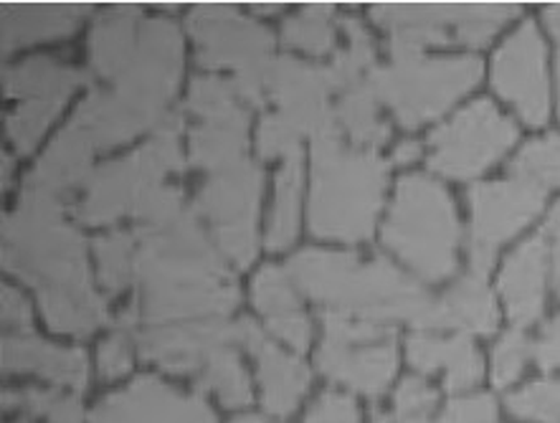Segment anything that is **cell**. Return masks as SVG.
Listing matches in <instances>:
<instances>
[{
    "instance_id": "obj_15",
    "label": "cell",
    "mask_w": 560,
    "mask_h": 423,
    "mask_svg": "<svg viewBox=\"0 0 560 423\" xmlns=\"http://www.w3.org/2000/svg\"><path fill=\"white\" fill-rule=\"evenodd\" d=\"M332 90L327 69L310 67L305 61L282 59L269 63L267 92L279 102L282 115L300 134H315L319 138H332L338 134L335 115L327 107V92Z\"/></svg>"
},
{
    "instance_id": "obj_30",
    "label": "cell",
    "mask_w": 560,
    "mask_h": 423,
    "mask_svg": "<svg viewBox=\"0 0 560 423\" xmlns=\"http://www.w3.org/2000/svg\"><path fill=\"white\" fill-rule=\"evenodd\" d=\"M138 5H115L97 21L92 31V63L102 77H119L130 61L135 38L140 31Z\"/></svg>"
},
{
    "instance_id": "obj_10",
    "label": "cell",
    "mask_w": 560,
    "mask_h": 423,
    "mask_svg": "<svg viewBox=\"0 0 560 423\" xmlns=\"http://www.w3.org/2000/svg\"><path fill=\"white\" fill-rule=\"evenodd\" d=\"M261 186L259 167L242 160L208 180L196 201V211L211 223L215 242L238 267H246L256 257Z\"/></svg>"
},
{
    "instance_id": "obj_41",
    "label": "cell",
    "mask_w": 560,
    "mask_h": 423,
    "mask_svg": "<svg viewBox=\"0 0 560 423\" xmlns=\"http://www.w3.org/2000/svg\"><path fill=\"white\" fill-rule=\"evenodd\" d=\"M5 409H23L28 416L46 419L49 423H82V411L74 398L59 393H44V390H21V393L3 396Z\"/></svg>"
},
{
    "instance_id": "obj_43",
    "label": "cell",
    "mask_w": 560,
    "mask_h": 423,
    "mask_svg": "<svg viewBox=\"0 0 560 423\" xmlns=\"http://www.w3.org/2000/svg\"><path fill=\"white\" fill-rule=\"evenodd\" d=\"M436 390L421 378H406L396 393V423H429L434 411Z\"/></svg>"
},
{
    "instance_id": "obj_25",
    "label": "cell",
    "mask_w": 560,
    "mask_h": 423,
    "mask_svg": "<svg viewBox=\"0 0 560 423\" xmlns=\"http://www.w3.org/2000/svg\"><path fill=\"white\" fill-rule=\"evenodd\" d=\"M408 361L421 373L444 371L450 390H467L482 378V355L462 334L457 338L413 334L408 340Z\"/></svg>"
},
{
    "instance_id": "obj_26",
    "label": "cell",
    "mask_w": 560,
    "mask_h": 423,
    "mask_svg": "<svg viewBox=\"0 0 560 423\" xmlns=\"http://www.w3.org/2000/svg\"><path fill=\"white\" fill-rule=\"evenodd\" d=\"M457 330L490 334L498 327V305H494L492 292L487 290L485 274L471 271L459 284H454L442 302H434L427 330Z\"/></svg>"
},
{
    "instance_id": "obj_23",
    "label": "cell",
    "mask_w": 560,
    "mask_h": 423,
    "mask_svg": "<svg viewBox=\"0 0 560 423\" xmlns=\"http://www.w3.org/2000/svg\"><path fill=\"white\" fill-rule=\"evenodd\" d=\"M86 11H90L86 3H3L0 5L3 51L31 42L67 36Z\"/></svg>"
},
{
    "instance_id": "obj_31",
    "label": "cell",
    "mask_w": 560,
    "mask_h": 423,
    "mask_svg": "<svg viewBox=\"0 0 560 423\" xmlns=\"http://www.w3.org/2000/svg\"><path fill=\"white\" fill-rule=\"evenodd\" d=\"M82 82V71L49 59H31L5 71V92L23 99H67Z\"/></svg>"
},
{
    "instance_id": "obj_42",
    "label": "cell",
    "mask_w": 560,
    "mask_h": 423,
    "mask_svg": "<svg viewBox=\"0 0 560 423\" xmlns=\"http://www.w3.org/2000/svg\"><path fill=\"white\" fill-rule=\"evenodd\" d=\"M238 94L234 84H226L223 79H213V77H203L196 79L190 84V94H188V107L196 111L198 117L203 119H213L221 115H229V111L238 109Z\"/></svg>"
},
{
    "instance_id": "obj_33",
    "label": "cell",
    "mask_w": 560,
    "mask_h": 423,
    "mask_svg": "<svg viewBox=\"0 0 560 423\" xmlns=\"http://www.w3.org/2000/svg\"><path fill=\"white\" fill-rule=\"evenodd\" d=\"M342 28H346L348 46L335 56L332 67L327 69V77H330L332 86L348 92L371 79L375 71V49L368 31L355 19L342 21Z\"/></svg>"
},
{
    "instance_id": "obj_19",
    "label": "cell",
    "mask_w": 560,
    "mask_h": 423,
    "mask_svg": "<svg viewBox=\"0 0 560 423\" xmlns=\"http://www.w3.org/2000/svg\"><path fill=\"white\" fill-rule=\"evenodd\" d=\"M236 342L249 350L256 363H259L264 409L275 413V416H290L310 386V373L305 365L264 338V332L252 319L236 322Z\"/></svg>"
},
{
    "instance_id": "obj_53",
    "label": "cell",
    "mask_w": 560,
    "mask_h": 423,
    "mask_svg": "<svg viewBox=\"0 0 560 423\" xmlns=\"http://www.w3.org/2000/svg\"><path fill=\"white\" fill-rule=\"evenodd\" d=\"M546 23H548L550 34H553V38L560 46V3H553L546 8Z\"/></svg>"
},
{
    "instance_id": "obj_38",
    "label": "cell",
    "mask_w": 560,
    "mask_h": 423,
    "mask_svg": "<svg viewBox=\"0 0 560 423\" xmlns=\"http://www.w3.org/2000/svg\"><path fill=\"white\" fill-rule=\"evenodd\" d=\"M135 238L130 234H112L97 242L100 282L109 292H122L135 277Z\"/></svg>"
},
{
    "instance_id": "obj_44",
    "label": "cell",
    "mask_w": 560,
    "mask_h": 423,
    "mask_svg": "<svg viewBox=\"0 0 560 423\" xmlns=\"http://www.w3.org/2000/svg\"><path fill=\"white\" fill-rule=\"evenodd\" d=\"M527 357H530V342H527L523 330L508 332L494 350V383L500 388L515 383L525 368Z\"/></svg>"
},
{
    "instance_id": "obj_39",
    "label": "cell",
    "mask_w": 560,
    "mask_h": 423,
    "mask_svg": "<svg viewBox=\"0 0 560 423\" xmlns=\"http://www.w3.org/2000/svg\"><path fill=\"white\" fill-rule=\"evenodd\" d=\"M508 409L520 421L560 423V380L530 383L508 398Z\"/></svg>"
},
{
    "instance_id": "obj_17",
    "label": "cell",
    "mask_w": 560,
    "mask_h": 423,
    "mask_svg": "<svg viewBox=\"0 0 560 423\" xmlns=\"http://www.w3.org/2000/svg\"><path fill=\"white\" fill-rule=\"evenodd\" d=\"M236 325L211 319L183 327H155L140 334V353L171 373H201L221 348L234 345Z\"/></svg>"
},
{
    "instance_id": "obj_1",
    "label": "cell",
    "mask_w": 560,
    "mask_h": 423,
    "mask_svg": "<svg viewBox=\"0 0 560 423\" xmlns=\"http://www.w3.org/2000/svg\"><path fill=\"white\" fill-rule=\"evenodd\" d=\"M3 261L36 286L54 330L90 334L107 319V305L90 286L82 236L61 221L54 196L26 186L19 211L3 221Z\"/></svg>"
},
{
    "instance_id": "obj_32",
    "label": "cell",
    "mask_w": 560,
    "mask_h": 423,
    "mask_svg": "<svg viewBox=\"0 0 560 423\" xmlns=\"http://www.w3.org/2000/svg\"><path fill=\"white\" fill-rule=\"evenodd\" d=\"M300 193H302V160L300 153L287 157V163L277 175V196L271 221L267 228V246L271 251L287 249L298 236L300 219Z\"/></svg>"
},
{
    "instance_id": "obj_48",
    "label": "cell",
    "mask_w": 560,
    "mask_h": 423,
    "mask_svg": "<svg viewBox=\"0 0 560 423\" xmlns=\"http://www.w3.org/2000/svg\"><path fill=\"white\" fill-rule=\"evenodd\" d=\"M130 363H132V348H130V340H127L125 332H117L115 338H109L100 348L97 365H100L102 378H107V380L122 378V375L130 371Z\"/></svg>"
},
{
    "instance_id": "obj_21",
    "label": "cell",
    "mask_w": 560,
    "mask_h": 423,
    "mask_svg": "<svg viewBox=\"0 0 560 423\" xmlns=\"http://www.w3.org/2000/svg\"><path fill=\"white\" fill-rule=\"evenodd\" d=\"M97 150L112 148L117 142H127L135 134L145 132L148 127H160L165 119H158L135 105L119 92H94L71 119Z\"/></svg>"
},
{
    "instance_id": "obj_57",
    "label": "cell",
    "mask_w": 560,
    "mask_h": 423,
    "mask_svg": "<svg viewBox=\"0 0 560 423\" xmlns=\"http://www.w3.org/2000/svg\"><path fill=\"white\" fill-rule=\"evenodd\" d=\"M558 77H560V67H558Z\"/></svg>"
},
{
    "instance_id": "obj_16",
    "label": "cell",
    "mask_w": 560,
    "mask_h": 423,
    "mask_svg": "<svg viewBox=\"0 0 560 423\" xmlns=\"http://www.w3.org/2000/svg\"><path fill=\"white\" fill-rule=\"evenodd\" d=\"M92 423H215L198 401L175 393L155 378H140L122 393H115L94 409Z\"/></svg>"
},
{
    "instance_id": "obj_12",
    "label": "cell",
    "mask_w": 560,
    "mask_h": 423,
    "mask_svg": "<svg viewBox=\"0 0 560 423\" xmlns=\"http://www.w3.org/2000/svg\"><path fill=\"white\" fill-rule=\"evenodd\" d=\"M180 56L183 42L171 21H142L130 61L117 77V92L153 117L165 119V105L178 86Z\"/></svg>"
},
{
    "instance_id": "obj_45",
    "label": "cell",
    "mask_w": 560,
    "mask_h": 423,
    "mask_svg": "<svg viewBox=\"0 0 560 423\" xmlns=\"http://www.w3.org/2000/svg\"><path fill=\"white\" fill-rule=\"evenodd\" d=\"M259 153L264 157H290L300 153V132L282 115L264 117L259 127Z\"/></svg>"
},
{
    "instance_id": "obj_13",
    "label": "cell",
    "mask_w": 560,
    "mask_h": 423,
    "mask_svg": "<svg viewBox=\"0 0 560 423\" xmlns=\"http://www.w3.org/2000/svg\"><path fill=\"white\" fill-rule=\"evenodd\" d=\"M198 44V61L208 69L256 71L269 67L275 38L259 23L238 15L231 5L201 3L188 21Z\"/></svg>"
},
{
    "instance_id": "obj_24",
    "label": "cell",
    "mask_w": 560,
    "mask_h": 423,
    "mask_svg": "<svg viewBox=\"0 0 560 423\" xmlns=\"http://www.w3.org/2000/svg\"><path fill=\"white\" fill-rule=\"evenodd\" d=\"M254 305L269 319L271 332L294 350H307L312 330L302 315L294 282L277 267H264L254 279Z\"/></svg>"
},
{
    "instance_id": "obj_55",
    "label": "cell",
    "mask_w": 560,
    "mask_h": 423,
    "mask_svg": "<svg viewBox=\"0 0 560 423\" xmlns=\"http://www.w3.org/2000/svg\"><path fill=\"white\" fill-rule=\"evenodd\" d=\"M234 423H269V421H261V419H254V416H246V419H238Z\"/></svg>"
},
{
    "instance_id": "obj_18",
    "label": "cell",
    "mask_w": 560,
    "mask_h": 423,
    "mask_svg": "<svg viewBox=\"0 0 560 423\" xmlns=\"http://www.w3.org/2000/svg\"><path fill=\"white\" fill-rule=\"evenodd\" d=\"M317 365L327 378L346 383L363 396H381L398 368L394 342H342L325 338L317 353Z\"/></svg>"
},
{
    "instance_id": "obj_35",
    "label": "cell",
    "mask_w": 560,
    "mask_h": 423,
    "mask_svg": "<svg viewBox=\"0 0 560 423\" xmlns=\"http://www.w3.org/2000/svg\"><path fill=\"white\" fill-rule=\"evenodd\" d=\"M282 38L287 46L300 49L312 56H323L332 49L335 28H332V5L312 3L302 8L300 15H294L284 23Z\"/></svg>"
},
{
    "instance_id": "obj_9",
    "label": "cell",
    "mask_w": 560,
    "mask_h": 423,
    "mask_svg": "<svg viewBox=\"0 0 560 423\" xmlns=\"http://www.w3.org/2000/svg\"><path fill=\"white\" fill-rule=\"evenodd\" d=\"M517 140V127L479 99L431 134V167L450 178H475Z\"/></svg>"
},
{
    "instance_id": "obj_2",
    "label": "cell",
    "mask_w": 560,
    "mask_h": 423,
    "mask_svg": "<svg viewBox=\"0 0 560 423\" xmlns=\"http://www.w3.org/2000/svg\"><path fill=\"white\" fill-rule=\"evenodd\" d=\"M294 286L330 313L386 325L411 319L427 327L434 299L386 259L360 261L350 254L307 249L290 261Z\"/></svg>"
},
{
    "instance_id": "obj_49",
    "label": "cell",
    "mask_w": 560,
    "mask_h": 423,
    "mask_svg": "<svg viewBox=\"0 0 560 423\" xmlns=\"http://www.w3.org/2000/svg\"><path fill=\"white\" fill-rule=\"evenodd\" d=\"M535 355H538V363L542 368H560V317H556L553 322L540 332Z\"/></svg>"
},
{
    "instance_id": "obj_54",
    "label": "cell",
    "mask_w": 560,
    "mask_h": 423,
    "mask_svg": "<svg viewBox=\"0 0 560 423\" xmlns=\"http://www.w3.org/2000/svg\"><path fill=\"white\" fill-rule=\"evenodd\" d=\"M8 171H11V160L3 157V188L8 186Z\"/></svg>"
},
{
    "instance_id": "obj_4",
    "label": "cell",
    "mask_w": 560,
    "mask_h": 423,
    "mask_svg": "<svg viewBox=\"0 0 560 423\" xmlns=\"http://www.w3.org/2000/svg\"><path fill=\"white\" fill-rule=\"evenodd\" d=\"M383 242L429 282L450 277L457 267L459 223L442 183L427 175H406L398 183Z\"/></svg>"
},
{
    "instance_id": "obj_7",
    "label": "cell",
    "mask_w": 560,
    "mask_h": 423,
    "mask_svg": "<svg viewBox=\"0 0 560 423\" xmlns=\"http://www.w3.org/2000/svg\"><path fill=\"white\" fill-rule=\"evenodd\" d=\"M138 238L135 277L142 282V292L229 282L219 254L186 211H178L167 221L148 223Z\"/></svg>"
},
{
    "instance_id": "obj_22",
    "label": "cell",
    "mask_w": 560,
    "mask_h": 423,
    "mask_svg": "<svg viewBox=\"0 0 560 423\" xmlns=\"http://www.w3.org/2000/svg\"><path fill=\"white\" fill-rule=\"evenodd\" d=\"M3 371L5 373H36L61 386L84 388L86 355L82 350L54 348L34 334H19L3 340Z\"/></svg>"
},
{
    "instance_id": "obj_14",
    "label": "cell",
    "mask_w": 560,
    "mask_h": 423,
    "mask_svg": "<svg viewBox=\"0 0 560 423\" xmlns=\"http://www.w3.org/2000/svg\"><path fill=\"white\" fill-rule=\"evenodd\" d=\"M492 84L527 125L538 127L548 119V71L546 44L533 23H523L494 56Z\"/></svg>"
},
{
    "instance_id": "obj_11",
    "label": "cell",
    "mask_w": 560,
    "mask_h": 423,
    "mask_svg": "<svg viewBox=\"0 0 560 423\" xmlns=\"http://www.w3.org/2000/svg\"><path fill=\"white\" fill-rule=\"evenodd\" d=\"M546 190L523 178L471 188V271L487 274L494 249L520 234L542 209Z\"/></svg>"
},
{
    "instance_id": "obj_20",
    "label": "cell",
    "mask_w": 560,
    "mask_h": 423,
    "mask_svg": "<svg viewBox=\"0 0 560 423\" xmlns=\"http://www.w3.org/2000/svg\"><path fill=\"white\" fill-rule=\"evenodd\" d=\"M546 271H548V242L535 236L525 242L505 261L500 274V292L505 299L508 315L517 330H523L542 315L546 302Z\"/></svg>"
},
{
    "instance_id": "obj_50",
    "label": "cell",
    "mask_w": 560,
    "mask_h": 423,
    "mask_svg": "<svg viewBox=\"0 0 560 423\" xmlns=\"http://www.w3.org/2000/svg\"><path fill=\"white\" fill-rule=\"evenodd\" d=\"M3 322L5 327H23L26 330L31 322V309L19 292L3 286Z\"/></svg>"
},
{
    "instance_id": "obj_8",
    "label": "cell",
    "mask_w": 560,
    "mask_h": 423,
    "mask_svg": "<svg viewBox=\"0 0 560 423\" xmlns=\"http://www.w3.org/2000/svg\"><path fill=\"white\" fill-rule=\"evenodd\" d=\"M375 23L390 31L394 49H421L423 44L459 42L482 46L502 23L515 19V3H381Z\"/></svg>"
},
{
    "instance_id": "obj_29",
    "label": "cell",
    "mask_w": 560,
    "mask_h": 423,
    "mask_svg": "<svg viewBox=\"0 0 560 423\" xmlns=\"http://www.w3.org/2000/svg\"><path fill=\"white\" fill-rule=\"evenodd\" d=\"M246 130H249V117L242 107L229 115L203 119V125L196 127L194 138H190V157L206 171H226V167L242 163Z\"/></svg>"
},
{
    "instance_id": "obj_47",
    "label": "cell",
    "mask_w": 560,
    "mask_h": 423,
    "mask_svg": "<svg viewBox=\"0 0 560 423\" xmlns=\"http://www.w3.org/2000/svg\"><path fill=\"white\" fill-rule=\"evenodd\" d=\"M436 423H498V409H494L490 396L459 398Z\"/></svg>"
},
{
    "instance_id": "obj_27",
    "label": "cell",
    "mask_w": 560,
    "mask_h": 423,
    "mask_svg": "<svg viewBox=\"0 0 560 423\" xmlns=\"http://www.w3.org/2000/svg\"><path fill=\"white\" fill-rule=\"evenodd\" d=\"M238 290L234 284L178 286V290L142 292V315L150 322L186 317H223L236 307Z\"/></svg>"
},
{
    "instance_id": "obj_56",
    "label": "cell",
    "mask_w": 560,
    "mask_h": 423,
    "mask_svg": "<svg viewBox=\"0 0 560 423\" xmlns=\"http://www.w3.org/2000/svg\"><path fill=\"white\" fill-rule=\"evenodd\" d=\"M373 423H396V421H394V416H375Z\"/></svg>"
},
{
    "instance_id": "obj_52",
    "label": "cell",
    "mask_w": 560,
    "mask_h": 423,
    "mask_svg": "<svg viewBox=\"0 0 560 423\" xmlns=\"http://www.w3.org/2000/svg\"><path fill=\"white\" fill-rule=\"evenodd\" d=\"M419 155H421V148H419V142H413V140L401 142V145H398L396 153H394L396 163H401V165L411 163V160H416Z\"/></svg>"
},
{
    "instance_id": "obj_34",
    "label": "cell",
    "mask_w": 560,
    "mask_h": 423,
    "mask_svg": "<svg viewBox=\"0 0 560 423\" xmlns=\"http://www.w3.org/2000/svg\"><path fill=\"white\" fill-rule=\"evenodd\" d=\"M338 119L348 130L350 138L360 142V145H383L390 134L388 125L378 117L375 94L368 82L346 92Z\"/></svg>"
},
{
    "instance_id": "obj_3",
    "label": "cell",
    "mask_w": 560,
    "mask_h": 423,
    "mask_svg": "<svg viewBox=\"0 0 560 423\" xmlns=\"http://www.w3.org/2000/svg\"><path fill=\"white\" fill-rule=\"evenodd\" d=\"M388 167L383 160L342 148L338 134L315 140V188L310 228L319 238L358 242L373 234Z\"/></svg>"
},
{
    "instance_id": "obj_5",
    "label": "cell",
    "mask_w": 560,
    "mask_h": 423,
    "mask_svg": "<svg viewBox=\"0 0 560 423\" xmlns=\"http://www.w3.org/2000/svg\"><path fill=\"white\" fill-rule=\"evenodd\" d=\"M482 63L475 56H421L394 49V63L375 69L368 84L408 130L442 115L479 82Z\"/></svg>"
},
{
    "instance_id": "obj_46",
    "label": "cell",
    "mask_w": 560,
    "mask_h": 423,
    "mask_svg": "<svg viewBox=\"0 0 560 423\" xmlns=\"http://www.w3.org/2000/svg\"><path fill=\"white\" fill-rule=\"evenodd\" d=\"M305 423H360V411L350 396L323 393L310 406Z\"/></svg>"
},
{
    "instance_id": "obj_36",
    "label": "cell",
    "mask_w": 560,
    "mask_h": 423,
    "mask_svg": "<svg viewBox=\"0 0 560 423\" xmlns=\"http://www.w3.org/2000/svg\"><path fill=\"white\" fill-rule=\"evenodd\" d=\"M198 375H201V386L211 388L221 398V403L229 406V409L249 403V380H246V373L242 363H238L234 345H226L219 353H213L211 361L203 365V371Z\"/></svg>"
},
{
    "instance_id": "obj_28",
    "label": "cell",
    "mask_w": 560,
    "mask_h": 423,
    "mask_svg": "<svg viewBox=\"0 0 560 423\" xmlns=\"http://www.w3.org/2000/svg\"><path fill=\"white\" fill-rule=\"evenodd\" d=\"M94 150L97 148L92 145L90 138L71 122L67 130H61L59 138L54 140V145L46 150V155L38 160L36 171L28 175L26 186L59 198L84 178Z\"/></svg>"
},
{
    "instance_id": "obj_51",
    "label": "cell",
    "mask_w": 560,
    "mask_h": 423,
    "mask_svg": "<svg viewBox=\"0 0 560 423\" xmlns=\"http://www.w3.org/2000/svg\"><path fill=\"white\" fill-rule=\"evenodd\" d=\"M546 236L550 242V259H553V279H556V292L560 297V203L548 215Z\"/></svg>"
},
{
    "instance_id": "obj_6",
    "label": "cell",
    "mask_w": 560,
    "mask_h": 423,
    "mask_svg": "<svg viewBox=\"0 0 560 423\" xmlns=\"http://www.w3.org/2000/svg\"><path fill=\"white\" fill-rule=\"evenodd\" d=\"M178 130L180 119L167 115L165 122L158 127L153 142H148L135 155L102 165L86 183L84 198L77 209L79 219L86 223H107L127 211L138 213L142 201L163 186L165 175L183 167Z\"/></svg>"
},
{
    "instance_id": "obj_40",
    "label": "cell",
    "mask_w": 560,
    "mask_h": 423,
    "mask_svg": "<svg viewBox=\"0 0 560 423\" xmlns=\"http://www.w3.org/2000/svg\"><path fill=\"white\" fill-rule=\"evenodd\" d=\"M61 105L63 99H26L8 117V132H11L21 153H31L36 148V142L42 140Z\"/></svg>"
},
{
    "instance_id": "obj_37",
    "label": "cell",
    "mask_w": 560,
    "mask_h": 423,
    "mask_svg": "<svg viewBox=\"0 0 560 423\" xmlns=\"http://www.w3.org/2000/svg\"><path fill=\"white\" fill-rule=\"evenodd\" d=\"M512 173L542 190L560 186V134L533 140L520 150Z\"/></svg>"
}]
</instances>
